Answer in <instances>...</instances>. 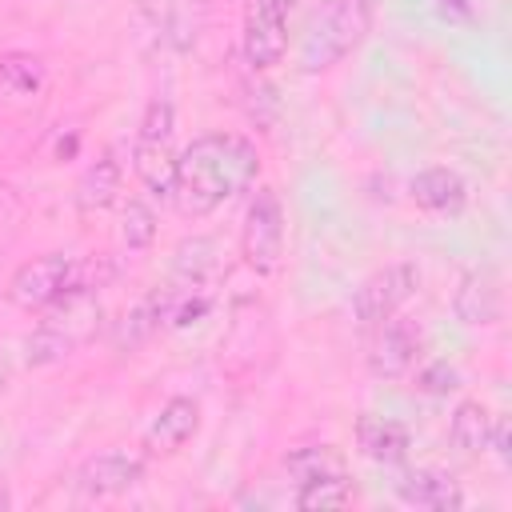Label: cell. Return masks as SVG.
I'll return each mask as SVG.
<instances>
[{
	"label": "cell",
	"mask_w": 512,
	"mask_h": 512,
	"mask_svg": "<svg viewBox=\"0 0 512 512\" xmlns=\"http://www.w3.org/2000/svg\"><path fill=\"white\" fill-rule=\"evenodd\" d=\"M260 172V152L240 132H200L192 144L176 152V184L172 204L188 220H204L240 192L252 188Z\"/></svg>",
	"instance_id": "1"
},
{
	"label": "cell",
	"mask_w": 512,
	"mask_h": 512,
	"mask_svg": "<svg viewBox=\"0 0 512 512\" xmlns=\"http://www.w3.org/2000/svg\"><path fill=\"white\" fill-rule=\"evenodd\" d=\"M100 320H104L100 288H88V284L68 288L56 304H48L40 312V324L24 336V364L28 368H48V364H60V360L76 356L84 344L96 340Z\"/></svg>",
	"instance_id": "2"
},
{
	"label": "cell",
	"mask_w": 512,
	"mask_h": 512,
	"mask_svg": "<svg viewBox=\"0 0 512 512\" xmlns=\"http://www.w3.org/2000/svg\"><path fill=\"white\" fill-rule=\"evenodd\" d=\"M368 0H320L308 20H304V32H300V44H296V64L300 72L316 76L332 64H340L368 32Z\"/></svg>",
	"instance_id": "3"
},
{
	"label": "cell",
	"mask_w": 512,
	"mask_h": 512,
	"mask_svg": "<svg viewBox=\"0 0 512 512\" xmlns=\"http://www.w3.org/2000/svg\"><path fill=\"white\" fill-rule=\"evenodd\" d=\"M176 108L164 96H152L144 104L136 140H132V172L144 184V192L152 200H172V184H176Z\"/></svg>",
	"instance_id": "4"
},
{
	"label": "cell",
	"mask_w": 512,
	"mask_h": 512,
	"mask_svg": "<svg viewBox=\"0 0 512 512\" xmlns=\"http://www.w3.org/2000/svg\"><path fill=\"white\" fill-rule=\"evenodd\" d=\"M240 256L260 276H272L284 264V204H280L276 188H268V184L256 188L248 208H244Z\"/></svg>",
	"instance_id": "5"
},
{
	"label": "cell",
	"mask_w": 512,
	"mask_h": 512,
	"mask_svg": "<svg viewBox=\"0 0 512 512\" xmlns=\"http://www.w3.org/2000/svg\"><path fill=\"white\" fill-rule=\"evenodd\" d=\"M76 284H84V260L64 256V252H48V256L20 264L4 292L20 312H44L48 304H56Z\"/></svg>",
	"instance_id": "6"
},
{
	"label": "cell",
	"mask_w": 512,
	"mask_h": 512,
	"mask_svg": "<svg viewBox=\"0 0 512 512\" xmlns=\"http://www.w3.org/2000/svg\"><path fill=\"white\" fill-rule=\"evenodd\" d=\"M416 288H420L416 264H384V268H376V272L356 288V296H352V312H356L360 328L372 332L376 324L400 316V308L416 296Z\"/></svg>",
	"instance_id": "7"
},
{
	"label": "cell",
	"mask_w": 512,
	"mask_h": 512,
	"mask_svg": "<svg viewBox=\"0 0 512 512\" xmlns=\"http://www.w3.org/2000/svg\"><path fill=\"white\" fill-rule=\"evenodd\" d=\"M288 0H248L244 8V32L240 52L252 72H268L288 52Z\"/></svg>",
	"instance_id": "8"
},
{
	"label": "cell",
	"mask_w": 512,
	"mask_h": 512,
	"mask_svg": "<svg viewBox=\"0 0 512 512\" xmlns=\"http://www.w3.org/2000/svg\"><path fill=\"white\" fill-rule=\"evenodd\" d=\"M148 472V460L140 452H124V448H108L88 456L76 468V496L80 500H112L124 496L128 488H136Z\"/></svg>",
	"instance_id": "9"
},
{
	"label": "cell",
	"mask_w": 512,
	"mask_h": 512,
	"mask_svg": "<svg viewBox=\"0 0 512 512\" xmlns=\"http://www.w3.org/2000/svg\"><path fill=\"white\" fill-rule=\"evenodd\" d=\"M420 348L424 336L412 320H384L372 328V344H368V372L380 380H404L416 364H420Z\"/></svg>",
	"instance_id": "10"
},
{
	"label": "cell",
	"mask_w": 512,
	"mask_h": 512,
	"mask_svg": "<svg viewBox=\"0 0 512 512\" xmlns=\"http://www.w3.org/2000/svg\"><path fill=\"white\" fill-rule=\"evenodd\" d=\"M396 496H400V504L428 508V512H456V508H464V488L444 468H404L396 476Z\"/></svg>",
	"instance_id": "11"
},
{
	"label": "cell",
	"mask_w": 512,
	"mask_h": 512,
	"mask_svg": "<svg viewBox=\"0 0 512 512\" xmlns=\"http://www.w3.org/2000/svg\"><path fill=\"white\" fill-rule=\"evenodd\" d=\"M200 428V404L192 396H168L152 424L144 428V452L148 456H172L180 452Z\"/></svg>",
	"instance_id": "12"
},
{
	"label": "cell",
	"mask_w": 512,
	"mask_h": 512,
	"mask_svg": "<svg viewBox=\"0 0 512 512\" xmlns=\"http://www.w3.org/2000/svg\"><path fill=\"white\" fill-rule=\"evenodd\" d=\"M220 272V244L212 236H188L176 244L168 284L176 292H208Z\"/></svg>",
	"instance_id": "13"
},
{
	"label": "cell",
	"mask_w": 512,
	"mask_h": 512,
	"mask_svg": "<svg viewBox=\"0 0 512 512\" xmlns=\"http://www.w3.org/2000/svg\"><path fill=\"white\" fill-rule=\"evenodd\" d=\"M408 196L416 208L424 212H436V216H456L464 204H468V184L456 168H444V164H432V168H420L412 180H408Z\"/></svg>",
	"instance_id": "14"
},
{
	"label": "cell",
	"mask_w": 512,
	"mask_h": 512,
	"mask_svg": "<svg viewBox=\"0 0 512 512\" xmlns=\"http://www.w3.org/2000/svg\"><path fill=\"white\" fill-rule=\"evenodd\" d=\"M452 312H456V320L468 324V328H492V324L500 320V312H504L496 276L484 272V268L464 272L460 284H456V296H452Z\"/></svg>",
	"instance_id": "15"
},
{
	"label": "cell",
	"mask_w": 512,
	"mask_h": 512,
	"mask_svg": "<svg viewBox=\"0 0 512 512\" xmlns=\"http://www.w3.org/2000/svg\"><path fill=\"white\" fill-rule=\"evenodd\" d=\"M120 184H124V164L116 160L112 148H104L84 168V176L76 180V212L80 216H96V212L112 208L120 200Z\"/></svg>",
	"instance_id": "16"
},
{
	"label": "cell",
	"mask_w": 512,
	"mask_h": 512,
	"mask_svg": "<svg viewBox=\"0 0 512 512\" xmlns=\"http://www.w3.org/2000/svg\"><path fill=\"white\" fill-rule=\"evenodd\" d=\"M356 448L376 464H404L408 452H412V436H408V428L400 420L364 412L356 420Z\"/></svg>",
	"instance_id": "17"
},
{
	"label": "cell",
	"mask_w": 512,
	"mask_h": 512,
	"mask_svg": "<svg viewBox=\"0 0 512 512\" xmlns=\"http://www.w3.org/2000/svg\"><path fill=\"white\" fill-rule=\"evenodd\" d=\"M492 428H496V416H492L488 404H480V400H460L456 412H452L448 436H452V444H456L464 456H484L488 444H492Z\"/></svg>",
	"instance_id": "18"
},
{
	"label": "cell",
	"mask_w": 512,
	"mask_h": 512,
	"mask_svg": "<svg viewBox=\"0 0 512 512\" xmlns=\"http://www.w3.org/2000/svg\"><path fill=\"white\" fill-rule=\"evenodd\" d=\"M356 500V488L348 480V468L344 472H324V476H308V480H296V508L304 512H324V508H344Z\"/></svg>",
	"instance_id": "19"
},
{
	"label": "cell",
	"mask_w": 512,
	"mask_h": 512,
	"mask_svg": "<svg viewBox=\"0 0 512 512\" xmlns=\"http://www.w3.org/2000/svg\"><path fill=\"white\" fill-rule=\"evenodd\" d=\"M44 84H48V68H44L40 56L20 52V48L0 52V88H4L8 96H20V100L40 96Z\"/></svg>",
	"instance_id": "20"
},
{
	"label": "cell",
	"mask_w": 512,
	"mask_h": 512,
	"mask_svg": "<svg viewBox=\"0 0 512 512\" xmlns=\"http://www.w3.org/2000/svg\"><path fill=\"white\" fill-rule=\"evenodd\" d=\"M156 224H160V216L144 196H128L120 204V244L128 252H148L156 240Z\"/></svg>",
	"instance_id": "21"
},
{
	"label": "cell",
	"mask_w": 512,
	"mask_h": 512,
	"mask_svg": "<svg viewBox=\"0 0 512 512\" xmlns=\"http://www.w3.org/2000/svg\"><path fill=\"white\" fill-rule=\"evenodd\" d=\"M284 468L296 480H308V476H324V472H344V456L332 444H308V448L288 452L284 456Z\"/></svg>",
	"instance_id": "22"
},
{
	"label": "cell",
	"mask_w": 512,
	"mask_h": 512,
	"mask_svg": "<svg viewBox=\"0 0 512 512\" xmlns=\"http://www.w3.org/2000/svg\"><path fill=\"white\" fill-rule=\"evenodd\" d=\"M416 388H424L428 396H448V392L460 388V376H456L452 364H444V360H428V364L416 368Z\"/></svg>",
	"instance_id": "23"
},
{
	"label": "cell",
	"mask_w": 512,
	"mask_h": 512,
	"mask_svg": "<svg viewBox=\"0 0 512 512\" xmlns=\"http://www.w3.org/2000/svg\"><path fill=\"white\" fill-rule=\"evenodd\" d=\"M488 448L500 456V464L512 460V440H508V424H504V420H496V428H492V444H488Z\"/></svg>",
	"instance_id": "24"
},
{
	"label": "cell",
	"mask_w": 512,
	"mask_h": 512,
	"mask_svg": "<svg viewBox=\"0 0 512 512\" xmlns=\"http://www.w3.org/2000/svg\"><path fill=\"white\" fill-rule=\"evenodd\" d=\"M436 4H440V12H448L456 20H468L472 16V0H436Z\"/></svg>",
	"instance_id": "25"
},
{
	"label": "cell",
	"mask_w": 512,
	"mask_h": 512,
	"mask_svg": "<svg viewBox=\"0 0 512 512\" xmlns=\"http://www.w3.org/2000/svg\"><path fill=\"white\" fill-rule=\"evenodd\" d=\"M4 384H8V360L0 356V388H4Z\"/></svg>",
	"instance_id": "26"
}]
</instances>
